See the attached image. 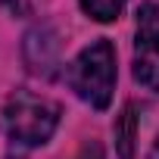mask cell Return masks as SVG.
Masks as SVG:
<instances>
[{
	"label": "cell",
	"instance_id": "1",
	"mask_svg": "<svg viewBox=\"0 0 159 159\" xmlns=\"http://www.w3.org/2000/svg\"><path fill=\"white\" fill-rule=\"evenodd\" d=\"M69 84L94 109H106L116 91V47L100 38L88 44L69 66Z\"/></svg>",
	"mask_w": 159,
	"mask_h": 159
},
{
	"label": "cell",
	"instance_id": "2",
	"mask_svg": "<svg viewBox=\"0 0 159 159\" xmlns=\"http://www.w3.org/2000/svg\"><path fill=\"white\" fill-rule=\"evenodd\" d=\"M56 125H59V106L50 103L47 97L16 91L3 106V128L16 147H25V150L44 147L56 131Z\"/></svg>",
	"mask_w": 159,
	"mask_h": 159
},
{
	"label": "cell",
	"instance_id": "3",
	"mask_svg": "<svg viewBox=\"0 0 159 159\" xmlns=\"http://www.w3.org/2000/svg\"><path fill=\"white\" fill-rule=\"evenodd\" d=\"M134 81L147 91H159V7L156 3H143L137 10Z\"/></svg>",
	"mask_w": 159,
	"mask_h": 159
},
{
	"label": "cell",
	"instance_id": "4",
	"mask_svg": "<svg viewBox=\"0 0 159 159\" xmlns=\"http://www.w3.org/2000/svg\"><path fill=\"white\" fill-rule=\"evenodd\" d=\"M134 134H137V116H134V106H125V112L116 122V150H119V159H134Z\"/></svg>",
	"mask_w": 159,
	"mask_h": 159
},
{
	"label": "cell",
	"instance_id": "5",
	"mask_svg": "<svg viewBox=\"0 0 159 159\" xmlns=\"http://www.w3.org/2000/svg\"><path fill=\"white\" fill-rule=\"evenodd\" d=\"M125 3L128 0H81V10L97 22H112V19H119Z\"/></svg>",
	"mask_w": 159,
	"mask_h": 159
},
{
	"label": "cell",
	"instance_id": "6",
	"mask_svg": "<svg viewBox=\"0 0 159 159\" xmlns=\"http://www.w3.org/2000/svg\"><path fill=\"white\" fill-rule=\"evenodd\" d=\"M75 159H103V147L97 143V140H88L81 150H78V156Z\"/></svg>",
	"mask_w": 159,
	"mask_h": 159
},
{
	"label": "cell",
	"instance_id": "7",
	"mask_svg": "<svg viewBox=\"0 0 159 159\" xmlns=\"http://www.w3.org/2000/svg\"><path fill=\"white\" fill-rule=\"evenodd\" d=\"M150 159H159V137H156V143H153V150H150Z\"/></svg>",
	"mask_w": 159,
	"mask_h": 159
}]
</instances>
